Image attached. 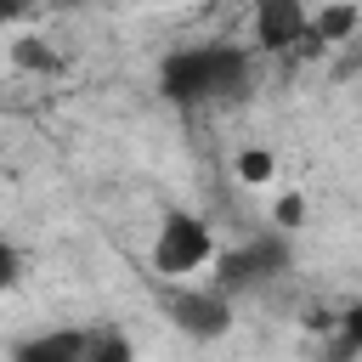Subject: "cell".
I'll use <instances>...</instances> for the list:
<instances>
[{"mask_svg":"<svg viewBox=\"0 0 362 362\" xmlns=\"http://www.w3.org/2000/svg\"><path fill=\"white\" fill-rule=\"evenodd\" d=\"M85 351H90L85 328H45V334H28L23 345H11V362H85Z\"/></svg>","mask_w":362,"mask_h":362,"instance_id":"obj_6","label":"cell"},{"mask_svg":"<svg viewBox=\"0 0 362 362\" xmlns=\"http://www.w3.org/2000/svg\"><path fill=\"white\" fill-rule=\"evenodd\" d=\"M11 62H17V68H34V74H51V68H57V57H51L40 40H17V45H11Z\"/></svg>","mask_w":362,"mask_h":362,"instance_id":"obj_10","label":"cell"},{"mask_svg":"<svg viewBox=\"0 0 362 362\" xmlns=\"http://www.w3.org/2000/svg\"><path fill=\"white\" fill-rule=\"evenodd\" d=\"M300 40H311L305 0H255V45L260 51H294Z\"/></svg>","mask_w":362,"mask_h":362,"instance_id":"obj_5","label":"cell"},{"mask_svg":"<svg viewBox=\"0 0 362 362\" xmlns=\"http://www.w3.org/2000/svg\"><path fill=\"white\" fill-rule=\"evenodd\" d=\"M85 362H136V351H130V339H124V334L102 328V334H90V351H85Z\"/></svg>","mask_w":362,"mask_h":362,"instance_id":"obj_9","label":"cell"},{"mask_svg":"<svg viewBox=\"0 0 362 362\" xmlns=\"http://www.w3.org/2000/svg\"><path fill=\"white\" fill-rule=\"evenodd\" d=\"M17 277H23V255H17V249L0 238V288H11Z\"/></svg>","mask_w":362,"mask_h":362,"instance_id":"obj_11","label":"cell"},{"mask_svg":"<svg viewBox=\"0 0 362 362\" xmlns=\"http://www.w3.org/2000/svg\"><path fill=\"white\" fill-rule=\"evenodd\" d=\"M356 23H362V6H356V0L317 6V11H311V40H317V45H339V40H345Z\"/></svg>","mask_w":362,"mask_h":362,"instance_id":"obj_7","label":"cell"},{"mask_svg":"<svg viewBox=\"0 0 362 362\" xmlns=\"http://www.w3.org/2000/svg\"><path fill=\"white\" fill-rule=\"evenodd\" d=\"M300 215H305V204H300V198L288 192V198L277 204V232H288V226H300Z\"/></svg>","mask_w":362,"mask_h":362,"instance_id":"obj_13","label":"cell"},{"mask_svg":"<svg viewBox=\"0 0 362 362\" xmlns=\"http://www.w3.org/2000/svg\"><path fill=\"white\" fill-rule=\"evenodd\" d=\"M209 260H215V232H209V221H198V215H187V209H170L164 226H158V238H153V272L187 277V272H198V266H209Z\"/></svg>","mask_w":362,"mask_h":362,"instance_id":"obj_3","label":"cell"},{"mask_svg":"<svg viewBox=\"0 0 362 362\" xmlns=\"http://www.w3.org/2000/svg\"><path fill=\"white\" fill-rule=\"evenodd\" d=\"M339 334H345V351H362V305H351L339 317Z\"/></svg>","mask_w":362,"mask_h":362,"instance_id":"obj_12","label":"cell"},{"mask_svg":"<svg viewBox=\"0 0 362 362\" xmlns=\"http://www.w3.org/2000/svg\"><path fill=\"white\" fill-rule=\"evenodd\" d=\"M164 317L187 339H221L232 328V300L215 294V288H170L164 294Z\"/></svg>","mask_w":362,"mask_h":362,"instance_id":"obj_4","label":"cell"},{"mask_svg":"<svg viewBox=\"0 0 362 362\" xmlns=\"http://www.w3.org/2000/svg\"><path fill=\"white\" fill-rule=\"evenodd\" d=\"M158 90L181 107L226 102L249 90V51L243 45H187L158 62Z\"/></svg>","mask_w":362,"mask_h":362,"instance_id":"obj_1","label":"cell"},{"mask_svg":"<svg viewBox=\"0 0 362 362\" xmlns=\"http://www.w3.org/2000/svg\"><path fill=\"white\" fill-rule=\"evenodd\" d=\"M23 6H28V0H0V28H6V23H11V17L23 11Z\"/></svg>","mask_w":362,"mask_h":362,"instance_id":"obj_14","label":"cell"},{"mask_svg":"<svg viewBox=\"0 0 362 362\" xmlns=\"http://www.w3.org/2000/svg\"><path fill=\"white\" fill-rule=\"evenodd\" d=\"M272 175H277V158H272L266 147H243V153H238V181H243V187H266Z\"/></svg>","mask_w":362,"mask_h":362,"instance_id":"obj_8","label":"cell"},{"mask_svg":"<svg viewBox=\"0 0 362 362\" xmlns=\"http://www.w3.org/2000/svg\"><path fill=\"white\" fill-rule=\"evenodd\" d=\"M288 260H294V249H288V232H260V238H249V243H238V249H226V255H215V294H249V288H260V283H277L283 272H288Z\"/></svg>","mask_w":362,"mask_h":362,"instance_id":"obj_2","label":"cell"}]
</instances>
